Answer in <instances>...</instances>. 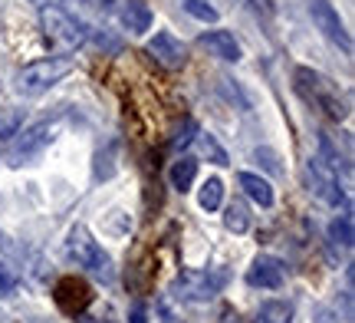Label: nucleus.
I'll return each instance as SVG.
<instances>
[{"label":"nucleus","instance_id":"obj_1","mask_svg":"<svg viewBox=\"0 0 355 323\" xmlns=\"http://www.w3.org/2000/svg\"><path fill=\"white\" fill-rule=\"evenodd\" d=\"M293 79H296V90H300V96H303L306 103H313L316 109H322V113L329 119H336V122L349 119V103L339 96V86H336L332 79H326L322 73L309 69V66H300V69L293 73Z\"/></svg>","mask_w":355,"mask_h":323},{"label":"nucleus","instance_id":"obj_2","mask_svg":"<svg viewBox=\"0 0 355 323\" xmlns=\"http://www.w3.org/2000/svg\"><path fill=\"white\" fill-rule=\"evenodd\" d=\"M40 26H43V37L50 40V47L56 50H76L89 40L86 26L79 24L73 13L60 10V7H43L40 10Z\"/></svg>","mask_w":355,"mask_h":323},{"label":"nucleus","instance_id":"obj_3","mask_svg":"<svg viewBox=\"0 0 355 323\" xmlns=\"http://www.w3.org/2000/svg\"><path fill=\"white\" fill-rule=\"evenodd\" d=\"M69 73H73V60H66V56L40 60V63H30L20 69L17 90L24 92V96H43V92H50L53 86L63 76H69Z\"/></svg>","mask_w":355,"mask_h":323},{"label":"nucleus","instance_id":"obj_4","mask_svg":"<svg viewBox=\"0 0 355 323\" xmlns=\"http://www.w3.org/2000/svg\"><path fill=\"white\" fill-rule=\"evenodd\" d=\"M66 254H69V260H76L79 267H86V271H92V274H102V277L112 274L109 271L112 260L96 245V238L89 234L86 224H76V228L69 231V238H66Z\"/></svg>","mask_w":355,"mask_h":323},{"label":"nucleus","instance_id":"obj_5","mask_svg":"<svg viewBox=\"0 0 355 323\" xmlns=\"http://www.w3.org/2000/svg\"><path fill=\"white\" fill-rule=\"evenodd\" d=\"M17 135H20V132H17ZM53 135H56V122H37V126H30V129L13 142L10 165H24V162H30L33 156H40V152L53 142Z\"/></svg>","mask_w":355,"mask_h":323},{"label":"nucleus","instance_id":"obj_6","mask_svg":"<svg viewBox=\"0 0 355 323\" xmlns=\"http://www.w3.org/2000/svg\"><path fill=\"white\" fill-rule=\"evenodd\" d=\"M53 300H56V307L69 317H79V313H86V307L92 304V287L83 281V277H63L56 290H53Z\"/></svg>","mask_w":355,"mask_h":323},{"label":"nucleus","instance_id":"obj_7","mask_svg":"<svg viewBox=\"0 0 355 323\" xmlns=\"http://www.w3.org/2000/svg\"><path fill=\"white\" fill-rule=\"evenodd\" d=\"M306 175H309V185H313V192L326 201V205H339L345 201V192L339 188V172H332L322 158H309V168H306Z\"/></svg>","mask_w":355,"mask_h":323},{"label":"nucleus","instance_id":"obj_8","mask_svg":"<svg viewBox=\"0 0 355 323\" xmlns=\"http://www.w3.org/2000/svg\"><path fill=\"white\" fill-rule=\"evenodd\" d=\"M224 287V274L207 271H184L178 277V297L184 300H211Z\"/></svg>","mask_w":355,"mask_h":323},{"label":"nucleus","instance_id":"obj_9","mask_svg":"<svg viewBox=\"0 0 355 323\" xmlns=\"http://www.w3.org/2000/svg\"><path fill=\"white\" fill-rule=\"evenodd\" d=\"M148 56H152L155 63H162L165 69H181V66L188 63V50H184V43L175 37V33H168V30H162V33H155L152 40H148Z\"/></svg>","mask_w":355,"mask_h":323},{"label":"nucleus","instance_id":"obj_10","mask_svg":"<svg viewBox=\"0 0 355 323\" xmlns=\"http://www.w3.org/2000/svg\"><path fill=\"white\" fill-rule=\"evenodd\" d=\"M309 10H313V24L332 40V43H339L345 53H352V40L345 33V24L339 20V13L332 7L329 0H309Z\"/></svg>","mask_w":355,"mask_h":323},{"label":"nucleus","instance_id":"obj_11","mask_svg":"<svg viewBox=\"0 0 355 323\" xmlns=\"http://www.w3.org/2000/svg\"><path fill=\"white\" fill-rule=\"evenodd\" d=\"M286 277V267L279 258H270V254H260V258L250 264L247 271V284L250 287H263V290H277Z\"/></svg>","mask_w":355,"mask_h":323},{"label":"nucleus","instance_id":"obj_12","mask_svg":"<svg viewBox=\"0 0 355 323\" xmlns=\"http://www.w3.org/2000/svg\"><path fill=\"white\" fill-rule=\"evenodd\" d=\"M201 43L214 53V56L227 60V63H237V60H241V43H237L234 33H227V30H207L201 37Z\"/></svg>","mask_w":355,"mask_h":323},{"label":"nucleus","instance_id":"obj_13","mask_svg":"<svg viewBox=\"0 0 355 323\" xmlns=\"http://www.w3.org/2000/svg\"><path fill=\"white\" fill-rule=\"evenodd\" d=\"M122 24L128 33H145L152 26V7L145 0H125L122 7Z\"/></svg>","mask_w":355,"mask_h":323},{"label":"nucleus","instance_id":"obj_14","mask_svg":"<svg viewBox=\"0 0 355 323\" xmlns=\"http://www.w3.org/2000/svg\"><path fill=\"white\" fill-rule=\"evenodd\" d=\"M237 185L254 198L257 205H263V208L273 205V188H270V181L266 179H260V175H254V172H241V175H237Z\"/></svg>","mask_w":355,"mask_h":323},{"label":"nucleus","instance_id":"obj_15","mask_svg":"<svg viewBox=\"0 0 355 323\" xmlns=\"http://www.w3.org/2000/svg\"><path fill=\"white\" fill-rule=\"evenodd\" d=\"M257 323H293V307L286 300H266L257 313Z\"/></svg>","mask_w":355,"mask_h":323},{"label":"nucleus","instance_id":"obj_16","mask_svg":"<svg viewBox=\"0 0 355 323\" xmlns=\"http://www.w3.org/2000/svg\"><path fill=\"white\" fill-rule=\"evenodd\" d=\"M171 185H175L178 192H188L191 185H194V175H198V162L194 158H181V162H175L171 165Z\"/></svg>","mask_w":355,"mask_h":323},{"label":"nucleus","instance_id":"obj_17","mask_svg":"<svg viewBox=\"0 0 355 323\" xmlns=\"http://www.w3.org/2000/svg\"><path fill=\"white\" fill-rule=\"evenodd\" d=\"M220 201H224V181H220V179H207L201 185V192H198V205H201L204 211H217V208H220Z\"/></svg>","mask_w":355,"mask_h":323},{"label":"nucleus","instance_id":"obj_18","mask_svg":"<svg viewBox=\"0 0 355 323\" xmlns=\"http://www.w3.org/2000/svg\"><path fill=\"white\" fill-rule=\"evenodd\" d=\"M224 224H227L234 234L247 231V228H250V211H247V205H243V201H230L227 215H224Z\"/></svg>","mask_w":355,"mask_h":323},{"label":"nucleus","instance_id":"obj_19","mask_svg":"<svg viewBox=\"0 0 355 323\" xmlns=\"http://www.w3.org/2000/svg\"><path fill=\"white\" fill-rule=\"evenodd\" d=\"M329 241H332L336 247H345V251L352 247L355 234H352V218H349V215H343V218H336V221L329 224Z\"/></svg>","mask_w":355,"mask_h":323},{"label":"nucleus","instance_id":"obj_20","mask_svg":"<svg viewBox=\"0 0 355 323\" xmlns=\"http://www.w3.org/2000/svg\"><path fill=\"white\" fill-rule=\"evenodd\" d=\"M20 126H24V109H17V106L0 109V139H13Z\"/></svg>","mask_w":355,"mask_h":323},{"label":"nucleus","instance_id":"obj_21","mask_svg":"<svg viewBox=\"0 0 355 323\" xmlns=\"http://www.w3.org/2000/svg\"><path fill=\"white\" fill-rule=\"evenodd\" d=\"M194 135H198V122H194V119H184L181 129L171 135V149H188V145L194 142Z\"/></svg>","mask_w":355,"mask_h":323},{"label":"nucleus","instance_id":"obj_22","mask_svg":"<svg viewBox=\"0 0 355 323\" xmlns=\"http://www.w3.org/2000/svg\"><path fill=\"white\" fill-rule=\"evenodd\" d=\"M184 10H188L191 17L204 20V24H214V20H217V10L207 3V0H184Z\"/></svg>","mask_w":355,"mask_h":323},{"label":"nucleus","instance_id":"obj_23","mask_svg":"<svg viewBox=\"0 0 355 323\" xmlns=\"http://www.w3.org/2000/svg\"><path fill=\"white\" fill-rule=\"evenodd\" d=\"M201 152L211 158L214 165H227V152H224V149L217 145L214 135H201Z\"/></svg>","mask_w":355,"mask_h":323},{"label":"nucleus","instance_id":"obj_24","mask_svg":"<svg viewBox=\"0 0 355 323\" xmlns=\"http://www.w3.org/2000/svg\"><path fill=\"white\" fill-rule=\"evenodd\" d=\"M17 284H20V277H17L7 264H0V294H13Z\"/></svg>","mask_w":355,"mask_h":323},{"label":"nucleus","instance_id":"obj_25","mask_svg":"<svg viewBox=\"0 0 355 323\" xmlns=\"http://www.w3.org/2000/svg\"><path fill=\"white\" fill-rule=\"evenodd\" d=\"M257 158H266L263 165L270 168V172H279V165H277V158H273V152H266V149H263V152H257Z\"/></svg>","mask_w":355,"mask_h":323},{"label":"nucleus","instance_id":"obj_26","mask_svg":"<svg viewBox=\"0 0 355 323\" xmlns=\"http://www.w3.org/2000/svg\"><path fill=\"white\" fill-rule=\"evenodd\" d=\"M79 323H115L109 317H89V313H79Z\"/></svg>","mask_w":355,"mask_h":323},{"label":"nucleus","instance_id":"obj_27","mask_svg":"<svg viewBox=\"0 0 355 323\" xmlns=\"http://www.w3.org/2000/svg\"><path fill=\"white\" fill-rule=\"evenodd\" d=\"M132 323H148L145 320V307H132Z\"/></svg>","mask_w":355,"mask_h":323},{"label":"nucleus","instance_id":"obj_28","mask_svg":"<svg viewBox=\"0 0 355 323\" xmlns=\"http://www.w3.org/2000/svg\"><path fill=\"white\" fill-rule=\"evenodd\" d=\"M319 323H329V317H319Z\"/></svg>","mask_w":355,"mask_h":323},{"label":"nucleus","instance_id":"obj_29","mask_svg":"<svg viewBox=\"0 0 355 323\" xmlns=\"http://www.w3.org/2000/svg\"><path fill=\"white\" fill-rule=\"evenodd\" d=\"M33 3H46V0H33Z\"/></svg>","mask_w":355,"mask_h":323}]
</instances>
